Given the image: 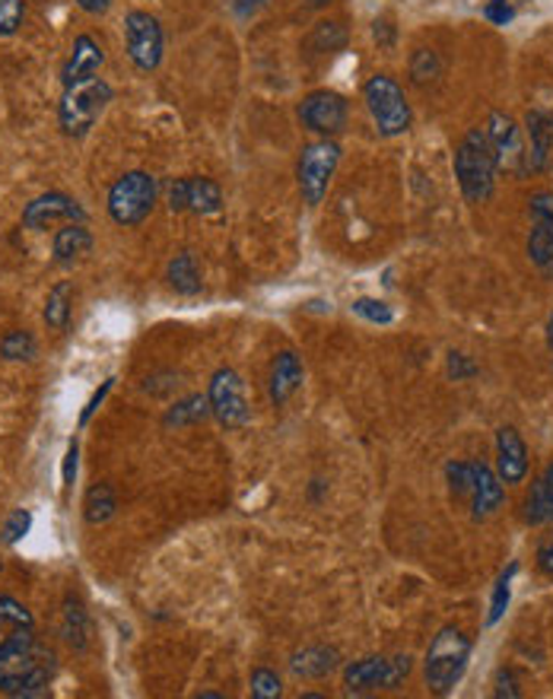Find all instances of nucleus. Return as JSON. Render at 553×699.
I'll list each match as a JSON object with an SVG mask.
<instances>
[{"label": "nucleus", "mask_w": 553, "mask_h": 699, "mask_svg": "<svg viewBox=\"0 0 553 699\" xmlns=\"http://www.w3.org/2000/svg\"><path fill=\"white\" fill-rule=\"evenodd\" d=\"M55 670V652L42 645L32 630H0V694L45 697Z\"/></svg>", "instance_id": "nucleus-1"}, {"label": "nucleus", "mask_w": 553, "mask_h": 699, "mask_svg": "<svg viewBox=\"0 0 553 699\" xmlns=\"http://www.w3.org/2000/svg\"><path fill=\"white\" fill-rule=\"evenodd\" d=\"M455 179L471 204H484L496 184V156L484 127H471L455 150Z\"/></svg>", "instance_id": "nucleus-2"}, {"label": "nucleus", "mask_w": 553, "mask_h": 699, "mask_svg": "<svg viewBox=\"0 0 553 699\" xmlns=\"http://www.w3.org/2000/svg\"><path fill=\"white\" fill-rule=\"evenodd\" d=\"M471 662V639L455 627H442L427 652V684L432 694L445 697L467 670Z\"/></svg>", "instance_id": "nucleus-3"}, {"label": "nucleus", "mask_w": 553, "mask_h": 699, "mask_svg": "<svg viewBox=\"0 0 553 699\" xmlns=\"http://www.w3.org/2000/svg\"><path fill=\"white\" fill-rule=\"evenodd\" d=\"M449 474V487L455 496H464L471 503V516L487 518L499 509L503 503V481L499 474H493L487 464L481 461H452L445 467Z\"/></svg>", "instance_id": "nucleus-4"}, {"label": "nucleus", "mask_w": 553, "mask_h": 699, "mask_svg": "<svg viewBox=\"0 0 553 699\" xmlns=\"http://www.w3.org/2000/svg\"><path fill=\"white\" fill-rule=\"evenodd\" d=\"M112 102V87L99 77H90L83 83L67 87L58 105V122L67 137H87L95 119L105 112V105Z\"/></svg>", "instance_id": "nucleus-5"}, {"label": "nucleus", "mask_w": 553, "mask_h": 699, "mask_svg": "<svg viewBox=\"0 0 553 699\" xmlns=\"http://www.w3.org/2000/svg\"><path fill=\"white\" fill-rule=\"evenodd\" d=\"M363 95H366V109L372 115V122L379 127V134L385 137H398L404 134L410 122H414V112H410V102L400 90L398 83L385 74H375L363 87Z\"/></svg>", "instance_id": "nucleus-6"}, {"label": "nucleus", "mask_w": 553, "mask_h": 699, "mask_svg": "<svg viewBox=\"0 0 553 699\" xmlns=\"http://www.w3.org/2000/svg\"><path fill=\"white\" fill-rule=\"evenodd\" d=\"M156 207V179L147 172H124L119 182L109 188V216L119 226L144 223Z\"/></svg>", "instance_id": "nucleus-7"}, {"label": "nucleus", "mask_w": 553, "mask_h": 699, "mask_svg": "<svg viewBox=\"0 0 553 699\" xmlns=\"http://www.w3.org/2000/svg\"><path fill=\"white\" fill-rule=\"evenodd\" d=\"M338 162H340V147L335 144V140H328V137L303 147L296 176H300V191H303V198H306L308 207H318V204H321V198L328 194V184H331L335 172H338Z\"/></svg>", "instance_id": "nucleus-8"}, {"label": "nucleus", "mask_w": 553, "mask_h": 699, "mask_svg": "<svg viewBox=\"0 0 553 699\" xmlns=\"http://www.w3.org/2000/svg\"><path fill=\"white\" fill-rule=\"evenodd\" d=\"M207 401H211V414H214L219 424L226 429H242V426L251 420V407H248L246 397V382L236 369H216L214 379H211V392H207Z\"/></svg>", "instance_id": "nucleus-9"}, {"label": "nucleus", "mask_w": 553, "mask_h": 699, "mask_svg": "<svg viewBox=\"0 0 553 699\" xmlns=\"http://www.w3.org/2000/svg\"><path fill=\"white\" fill-rule=\"evenodd\" d=\"M124 45H127V58L137 70H156L162 61V30L159 20L144 13V10H131L124 16Z\"/></svg>", "instance_id": "nucleus-10"}, {"label": "nucleus", "mask_w": 553, "mask_h": 699, "mask_svg": "<svg viewBox=\"0 0 553 699\" xmlns=\"http://www.w3.org/2000/svg\"><path fill=\"white\" fill-rule=\"evenodd\" d=\"M410 655L395 658H363L343 670V684L350 690H395L400 680L410 674Z\"/></svg>", "instance_id": "nucleus-11"}, {"label": "nucleus", "mask_w": 553, "mask_h": 699, "mask_svg": "<svg viewBox=\"0 0 553 699\" xmlns=\"http://www.w3.org/2000/svg\"><path fill=\"white\" fill-rule=\"evenodd\" d=\"M300 122L321 137H335L347 124V99L335 90L308 92L300 102Z\"/></svg>", "instance_id": "nucleus-12"}, {"label": "nucleus", "mask_w": 553, "mask_h": 699, "mask_svg": "<svg viewBox=\"0 0 553 699\" xmlns=\"http://www.w3.org/2000/svg\"><path fill=\"white\" fill-rule=\"evenodd\" d=\"M487 137H490L493 156H496V169H509V172H528L524 169V147L519 137V127L509 115L493 112L487 119Z\"/></svg>", "instance_id": "nucleus-13"}, {"label": "nucleus", "mask_w": 553, "mask_h": 699, "mask_svg": "<svg viewBox=\"0 0 553 699\" xmlns=\"http://www.w3.org/2000/svg\"><path fill=\"white\" fill-rule=\"evenodd\" d=\"M58 219L83 223V219H87V211H83L74 198L61 194V191H48V194L35 198V201L26 204V211H23V226L32 229V233H38V229H45V226H52V223H58Z\"/></svg>", "instance_id": "nucleus-14"}, {"label": "nucleus", "mask_w": 553, "mask_h": 699, "mask_svg": "<svg viewBox=\"0 0 553 699\" xmlns=\"http://www.w3.org/2000/svg\"><path fill=\"white\" fill-rule=\"evenodd\" d=\"M528 211L534 216V229L528 236V258L544 268L553 261V191L531 194Z\"/></svg>", "instance_id": "nucleus-15"}, {"label": "nucleus", "mask_w": 553, "mask_h": 699, "mask_svg": "<svg viewBox=\"0 0 553 699\" xmlns=\"http://www.w3.org/2000/svg\"><path fill=\"white\" fill-rule=\"evenodd\" d=\"M169 207L211 216L223 207V191L214 179H179L169 188Z\"/></svg>", "instance_id": "nucleus-16"}, {"label": "nucleus", "mask_w": 553, "mask_h": 699, "mask_svg": "<svg viewBox=\"0 0 553 699\" xmlns=\"http://www.w3.org/2000/svg\"><path fill=\"white\" fill-rule=\"evenodd\" d=\"M524 127H528V140H531V147L524 150V169L544 172L551 166L553 153V115L541 112V109H531L524 115Z\"/></svg>", "instance_id": "nucleus-17"}, {"label": "nucleus", "mask_w": 553, "mask_h": 699, "mask_svg": "<svg viewBox=\"0 0 553 699\" xmlns=\"http://www.w3.org/2000/svg\"><path fill=\"white\" fill-rule=\"evenodd\" d=\"M496 471L503 484H522L528 474V449L512 426H503L496 432Z\"/></svg>", "instance_id": "nucleus-18"}, {"label": "nucleus", "mask_w": 553, "mask_h": 699, "mask_svg": "<svg viewBox=\"0 0 553 699\" xmlns=\"http://www.w3.org/2000/svg\"><path fill=\"white\" fill-rule=\"evenodd\" d=\"M102 61H105L102 45H99L92 35H77V38H74V52H70V58H67V64H64L61 70L64 90L74 87V83H83V80L95 77Z\"/></svg>", "instance_id": "nucleus-19"}, {"label": "nucleus", "mask_w": 553, "mask_h": 699, "mask_svg": "<svg viewBox=\"0 0 553 699\" xmlns=\"http://www.w3.org/2000/svg\"><path fill=\"white\" fill-rule=\"evenodd\" d=\"M303 385V363H300V357L296 353H280L271 365V401H274L276 407L280 404H286L293 392Z\"/></svg>", "instance_id": "nucleus-20"}, {"label": "nucleus", "mask_w": 553, "mask_h": 699, "mask_svg": "<svg viewBox=\"0 0 553 699\" xmlns=\"http://www.w3.org/2000/svg\"><path fill=\"white\" fill-rule=\"evenodd\" d=\"M338 649H331V645H308V649L293 655L290 668H293L296 677H312V680H315V677L331 674V670L338 668Z\"/></svg>", "instance_id": "nucleus-21"}, {"label": "nucleus", "mask_w": 553, "mask_h": 699, "mask_svg": "<svg viewBox=\"0 0 553 699\" xmlns=\"http://www.w3.org/2000/svg\"><path fill=\"white\" fill-rule=\"evenodd\" d=\"M524 521L528 525H544L553 521V464L534 481L531 493L524 496Z\"/></svg>", "instance_id": "nucleus-22"}, {"label": "nucleus", "mask_w": 553, "mask_h": 699, "mask_svg": "<svg viewBox=\"0 0 553 699\" xmlns=\"http://www.w3.org/2000/svg\"><path fill=\"white\" fill-rule=\"evenodd\" d=\"M90 229H87L83 223H67L64 229H58V236H55V261H58V264H74V261H80L83 255H90Z\"/></svg>", "instance_id": "nucleus-23"}, {"label": "nucleus", "mask_w": 553, "mask_h": 699, "mask_svg": "<svg viewBox=\"0 0 553 699\" xmlns=\"http://www.w3.org/2000/svg\"><path fill=\"white\" fill-rule=\"evenodd\" d=\"M119 509V499H115V489L109 484H95V487L87 489V499H83V518L90 525H105L109 518L115 516Z\"/></svg>", "instance_id": "nucleus-24"}, {"label": "nucleus", "mask_w": 553, "mask_h": 699, "mask_svg": "<svg viewBox=\"0 0 553 699\" xmlns=\"http://www.w3.org/2000/svg\"><path fill=\"white\" fill-rule=\"evenodd\" d=\"M169 283H172V290L176 293H184V296H194L198 290H201V274H198V264H194V258L182 251V255H176L172 261H169Z\"/></svg>", "instance_id": "nucleus-25"}, {"label": "nucleus", "mask_w": 553, "mask_h": 699, "mask_svg": "<svg viewBox=\"0 0 553 699\" xmlns=\"http://www.w3.org/2000/svg\"><path fill=\"white\" fill-rule=\"evenodd\" d=\"M211 414V401L207 395H191L179 401L169 414H166V426H191L201 424Z\"/></svg>", "instance_id": "nucleus-26"}, {"label": "nucleus", "mask_w": 553, "mask_h": 699, "mask_svg": "<svg viewBox=\"0 0 553 699\" xmlns=\"http://www.w3.org/2000/svg\"><path fill=\"white\" fill-rule=\"evenodd\" d=\"M61 633L64 639L70 642V645H77V649H83L87 645V610L80 601H74V598H67V605H64V623H61Z\"/></svg>", "instance_id": "nucleus-27"}, {"label": "nucleus", "mask_w": 553, "mask_h": 699, "mask_svg": "<svg viewBox=\"0 0 553 699\" xmlns=\"http://www.w3.org/2000/svg\"><path fill=\"white\" fill-rule=\"evenodd\" d=\"M45 322H48V328H55V331H64V328H67V322H70V283H58V286L48 293Z\"/></svg>", "instance_id": "nucleus-28"}, {"label": "nucleus", "mask_w": 553, "mask_h": 699, "mask_svg": "<svg viewBox=\"0 0 553 699\" xmlns=\"http://www.w3.org/2000/svg\"><path fill=\"white\" fill-rule=\"evenodd\" d=\"M343 45H347V32L340 23H318L308 35V48L315 52H340Z\"/></svg>", "instance_id": "nucleus-29"}, {"label": "nucleus", "mask_w": 553, "mask_h": 699, "mask_svg": "<svg viewBox=\"0 0 553 699\" xmlns=\"http://www.w3.org/2000/svg\"><path fill=\"white\" fill-rule=\"evenodd\" d=\"M0 630H32V613L10 595H0Z\"/></svg>", "instance_id": "nucleus-30"}, {"label": "nucleus", "mask_w": 553, "mask_h": 699, "mask_svg": "<svg viewBox=\"0 0 553 699\" xmlns=\"http://www.w3.org/2000/svg\"><path fill=\"white\" fill-rule=\"evenodd\" d=\"M439 74H442V64H439V55H436L432 48L414 52V61H410V77H414V83L427 87V83H432Z\"/></svg>", "instance_id": "nucleus-31"}, {"label": "nucleus", "mask_w": 553, "mask_h": 699, "mask_svg": "<svg viewBox=\"0 0 553 699\" xmlns=\"http://www.w3.org/2000/svg\"><path fill=\"white\" fill-rule=\"evenodd\" d=\"M0 357L3 360H32L35 357V340L30 331H10L0 340Z\"/></svg>", "instance_id": "nucleus-32"}, {"label": "nucleus", "mask_w": 553, "mask_h": 699, "mask_svg": "<svg viewBox=\"0 0 553 699\" xmlns=\"http://www.w3.org/2000/svg\"><path fill=\"white\" fill-rule=\"evenodd\" d=\"M26 16L23 0H0V35H16Z\"/></svg>", "instance_id": "nucleus-33"}, {"label": "nucleus", "mask_w": 553, "mask_h": 699, "mask_svg": "<svg viewBox=\"0 0 553 699\" xmlns=\"http://www.w3.org/2000/svg\"><path fill=\"white\" fill-rule=\"evenodd\" d=\"M283 694V687H280V677H276L274 670L268 668H258L251 674V697L255 699H276Z\"/></svg>", "instance_id": "nucleus-34"}, {"label": "nucleus", "mask_w": 553, "mask_h": 699, "mask_svg": "<svg viewBox=\"0 0 553 699\" xmlns=\"http://www.w3.org/2000/svg\"><path fill=\"white\" fill-rule=\"evenodd\" d=\"M353 312H357L360 318L372 322V325H392V322H395V312L382 303V300H357V303H353Z\"/></svg>", "instance_id": "nucleus-35"}, {"label": "nucleus", "mask_w": 553, "mask_h": 699, "mask_svg": "<svg viewBox=\"0 0 553 699\" xmlns=\"http://www.w3.org/2000/svg\"><path fill=\"white\" fill-rule=\"evenodd\" d=\"M32 528V516L30 509H16V512H10L7 518V525H3V534H7V541L10 544H16L20 538H26Z\"/></svg>", "instance_id": "nucleus-36"}, {"label": "nucleus", "mask_w": 553, "mask_h": 699, "mask_svg": "<svg viewBox=\"0 0 553 699\" xmlns=\"http://www.w3.org/2000/svg\"><path fill=\"white\" fill-rule=\"evenodd\" d=\"M484 16L490 20L493 26H506V23H512L516 10H512V3H506V0H490V3L484 7Z\"/></svg>", "instance_id": "nucleus-37"}, {"label": "nucleus", "mask_w": 553, "mask_h": 699, "mask_svg": "<svg viewBox=\"0 0 553 699\" xmlns=\"http://www.w3.org/2000/svg\"><path fill=\"white\" fill-rule=\"evenodd\" d=\"M449 375H452L455 382L474 379V375H477V365L471 363L464 353H449Z\"/></svg>", "instance_id": "nucleus-38"}, {"label": "nucleus", "mask_w": 553, "mask_h": 699, "mask_svg": "<svg viewBox=\"0 0 553 699\" xmlns=\"http://www.w3.org/2000/svg\"><path fill=\"white\" fill-rule=\"evenodd\" d=\"M522 694L519 690V680H516V670H509V668H503L499 674H496V697H509V699H516Z\"/></svg>", "instance_id": "nucleus-39"}, {"label": "nucleus", "mask_w": 553, "mask_h": 699, "mask_svg": "<svg viewBox=\"0 0 553 699\" xmlns=\"http://www.w3.org/2000/svg\"><path fill=\"white\" fill-rule=\"evenodd\" d=\"M506 605H509V578H503L499 585H496V595H493V610H490V617H487V623H496L499 617H503V610H506Z\"/></svg>", "instance_id": "nucleus-40"}, {"label": "nucleus", "mask_w": 553, "mask_h": 699, "mask_svg": "<svg viewBox=\"0 0 553 699\" xmlns=\"http://www.w3.org/2000/svg\"><path fill=\"white\" fill-rule=\"evenodd\" d=\"M538 570H541L544 576L553 578V531L541 541V548H538Z\"/></svg>", "instance_id": "nucleus-41"}, {"label": "nucleus", "mask_w": 553, "mask_h": 699, "mask_svg": "<svg viewBox=\"0 0 553 699\" xmlns=\"http://www.w3.org/2000/svg\"><path fill=\"white\" fill-rule=\"evenodd\" d=\"M77 455H80V449H77V442H70V446H67V455H64V489L74 487V477H77Z\"/></svg>", "instance_id": "nucleus-42"}, {"label": "nucleus", "mask_w": 553, "mask_h": 699, "mask_svg": "<svg viewBox=\"0 0 553 699\" xmlns=\"http://www.w3.org/2000/svg\"><path fill=\"white\" fill-rule=\"evenodd\" d=\"M112 382H115V379H105V382H102V388H99V392H95V395L90 397V404H87V410L80 414V426L90 424V417H92V414H95V410H99V404H102V397H105V395H109V392H112Z\"/></svg>", "instance_id": "nucleus-43"}, {"label": "nucleus", "mask_w": 553, "mask_h": 699, "mask_svg": "<svg viewBox=\"0 0 553 699\" xmlns=\"http://www.w3.org/2000/svg\"><path fill=\"white\" fill-rule=\"evenodd\" d=\"M77 7L92 13V16H99V13H105L112 7V0H77Z\"/></svg>", "instance_id": "nucleus-44"}, {"label": "nucleus", "mask_w": 553, "mask_h": 699, "mask_svg": "<svg viewBox=\"0 0 553 699\" xmlns=\"http://www.w3.org/2000/svg\"><path fill=\"white\" fill-rule=\"evenodd\" d=\"M548 343L553 347V315H551V322H548Z\"/></svg>", "instance_id": "nucleus-45"}, {"label": "nucleus", "mask_w": 553, "mask_h": 699, "mask_svg": "<svg viewBox=\"0 0 553 699\" xmlns=\"http://www.w3.org/2000/svg\"><path fill=\"white\" fill-rule=\"evenodd\" d=\"M312 7H325V3H331V0H308Z\"/></svg>", "instance_id": "nucleus-46"}]
</instances>
